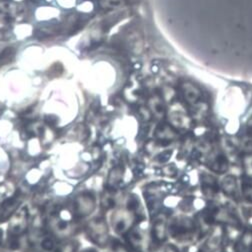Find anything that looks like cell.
I'll list each match as a JSON object with an SVG mask.
<instances>
[{
  "instance_id": "16",
  "label": "cell",
  "mask_w": 252,
  "mask_h": 252,
  "mask_svg": "<svg viewBox=\"0 0 252 252\" xmlns=\"http://www.w3.org/2000/svg\"><path fill=\"white\" fill-rule=\"evenodd\" d=\"M148 107L151 114L156 117H162L165 114L163 101L158 95H154L149 99Z\"/></svg>"
},
{
  "instance_id": "24",
  "label": "cell",
  "mask_w": 252,
  "mask_h": 252,
  "mask_svg": "<svg viewBox=\"0 0 252 252\" xmlns=\"http://www.w3.org/2000/svg\"><path fill=\"white\" fill-rule=\"evenodd\" d=\"M124 2V0H102L101 5L104 7L114 8L117 6H121Z\"/></svg>"
},
{
  "instance_id": "1",
  "label": "cell",
  "mask_w": 252,
  "mask_h": 252,
  "mask_svg": "<svg viewBox=\"0 0 252 252\" xmlns=\"http://www.w3.org/2000/svg\"><path fill=\"white\" fill-rule=\"evenodd\" d=\"M67 248L60 245L50 232L39 233L30 241L31 252H67Z\"/></svg>"
},
{
  "instance_id": "20",
  "label": "cell",
  "mask_w": 252,
  "mask_h": 252,
  "mask_svg": "<svg viewBox=\"0 0 252 252\" xmlns=\"http://www.w3.org/2000/svg\"><path fill=\"white\" fill-rule=\"evenodd\" d=\"M242 167L245 178L252 180V151L247 152L242 158Z\"/></svg>"
},
{
  "instance_id": "5",
  "label": "cell",
  "mask_w": 252,
  "mask_h": 252,
  "mask_svg": "<svg viewBox=\"0 0 252 252\" xmlns=\"http://www.w3.org/2000/svg\"><path fill=\"white\" fill-rule=\"evenodd\" d=\"M96 206V201L94 194L91 192H82L78 194L73 201L74 215L81 219L89 216Z\"/></svg>"
},
{
  "instance_id": "3",
  "label": "cell",
  "mask_w": 252,
  "mask_h": 252,
  "mask_svg": "<svg viewBox=\"0 0 252 252\" xmlns=\"http://www.w3.org/2000/svg\"><path fill=\"white\" fill-rule=\"evenodd\" d=\"M168 124L176 130H188L190 127L192 121L189 116L187 110L179 102L171 103L167 110Z\"/></svg>"
},
{
  "instance_id": "30",
  "label": "cell",
  "mask_w": 252,
  "mask_h": 252,
  "mask_svg": "<svg viewBox=\"0 0 252 252\" xmlns=\"http://www.w3.org/2000/svg\"><path fill=\"white\" fill-rule=\"evenodd\" d=\"M84 252H91V251H84Z\"/></svg>"
},
{
  "instance_id": "13",
  "label": "cell",
  "mask_w": 252,
  "mask_h": 252,
  "mask_svg": "<svg viewBox=\"0 0 252 252\" xmlns=\"http://www.w3.org/2000/svg\"><path fill=\"white\" fill-rule=\"evenodd\" d=\"M155 135L157 138L160 139L161 142H169L173 140L177 135V130L174 129L170 124H160L158 127L156 128Z\"/></svg>"
},
{
  "instance_id": "15",
  "label": "cell",
  "mask_w": 252,
  "mask_h": 252,
  "mask_svg": "<svg viewBox=\"0 0 252 252\" xmlns=\"http://www.w3.org/2000/svg\"><path fill=\"white\" fill-rule=\"evenodd\" d=\"M235 252H252V229H246L235 244Z\"/></svg>"
},
{
  "instance_id": "12",
  "label": "cell",
  "mask_w": 252,
  "mask_h": 252,
  "mask_svg": "<svg viewBox=\"0 0 252 252\" xmlns=\"http://www.w3.org/2000/svg\"><path fill=\"white\" fill-rule=\"evenodd\" d=\"M181 90L185 101L189 104H195L201 97L200 89L191 82H184L181 85Z\"/></svg>"
},
{
  "instance_id": "11",
  "label": "cell",
  "mask_w": 252,
  "mask_h": 252,
  "mask_svg": "<svg viewBox=\"0 0 252 252\" xmlns=\"http://www.w3.org/2000/svg\"><path fill=\"white\" fill-rule=\"evenodd\" d=\"M168 234V227L163 218H158L153 223L151 228V237L156 243H163L166 240Z\"/></svg>"
},
{
  "instance_id": "23",
  "label": "cell",
  "mask_w": 252,
  "mask_h": 252,
  "mask_svg": "<svg viewBox=\"0 0 252 252\" xmlns=\"http://www.w3.org/2000/svg\"><path fill=\"white\" fill-rule=\"evenodd\" d=\"M13 54L14 50L11 48H7L1 53V55H0V63H1V64H6V63L10 62V60L13 58Z\"/></svg>"
},
{
  "instance_id": "29",
  "label": "cell",
  "mask_w": 252,
  "mask_h": 252,
  "mask_svg": "<svg viewBox=\"0 0 252 252\" xmlns=\"http://www.w3.org/2000/svg\"><path fill=\"white\" fill-rule=\"evenodd\" d=\"M2 238H3V233H2V230L0 229V244L2 242Z\"/></svg>"
},
{
  "instance_id": "26",
  "label": "cell",
  "mask_w": 252,
  "mask_h": 252,
  "mask_svg": "<svg viewBox=\"0 0 252 252\" xmlns=\"http://www.w3.org/2000/svg\"><path fill=\"white\" fill-rule=\"evenodd\" d=\"M163 172H164V174H165L166 176L173 177V176L176 174L177 170H176V168H175L174 165H169V166L163 167Z\"/></svg>"
},
{
  "instance_id": "2",
  "label": "cell",
  "mask_w": 252,
  "mask_h": 252,
  "mask_svg": "<svg viewBox=\"0 0 252 252\" xmlns=\"http://www.w3.org/2000/svg\"><path fill=\"white\" fill-rule=\"evenodd\" d=\"M86 234L91 242L103 247L109 241L108 227L103 218H94L86 225Z\"/></svg>"
},
{
  "instance_id": "22",
  "label": "cell",
  "mask_w": 252,
  "mask_h": 252,
  "mask_svg": "<svg viewBox=\"0 0 252 252\" xmlns=\"http://www.w3.org/2000/svg\"><path fill=\"white\" fill-rule=\"evenodd\" d=\"M242 191L246 199L252 201V180L245 178L242 185Z\"/></svg>"
},
{
  "instance_id": "17",
  "label": "cell",
  "mask_w": 252,
  "mask_h": 252,
  "mask_svg": "<svg viewBox=\"0 0 252 252\" xmlns=\"http://www.w3.org/2000/svg\"><path fill=\"white\" fill-rule=\"evenodd\" d=\"M221 188L226 195H234L237 190V179L233 175H227L223 178Z\"/></svg>"
},
{
  "instance_id": "19",
  "label": "cell",
  "mask_w": 252,
  "mask_h": 252,
  "mask_svg": "<svg viewBox=\"0 0 252 252\" xmlns=\"http://www.w3.org/2000/svg\"><path fill=\"white\" fill-rule=\"evenodd\" d=\"M122 176H123V169H122V167H120V166L114 167L110 171V173L108 175V180H107L108 188H112L113 189L115 186H117L118 183L121 181Z\"/></svg>"
},
{
  "instance_id": "18",
  "label": "cell",
  "mask_w": 252,
  "mask_h": 252,
  "mask_svg": "<svg viewBox=\"0 0 252 252\" xmlns=\"http://www.w3.org/2000/svg\"><path fill=\"white\" fill-rule=\"evenodd\" d=\"M126 238H127L130 247L134 249H140L142 247L143 237L139 231L131 228L127 233H126Z\"/></svg>"
},
{
  "instance_id": "14",
  "label": "cell",
  "mask_w": 252,
  "mask_h": 252,
  "mask_svg": "<svg viewBox=\"0 0 252 252\" xmlns=\"http://www.w3.org/2000/svg\"><path fill=\"white\" fill-rule=\"evenodd\" d=\"M201 187L202 191L206 196H213L218 191L217 180L209 174H203L201 177Z\"/></svg>"
},
{
  "instance_id": "7",
  "label": "cell",
  "mask_w": 252,
  "mask_h": 252,
  "mask_svg": "<svg viewBox=\"0 0 252 252\" xmlns=\"http://www.w3.org/2000/svg\"><path fill=\"white\" fill-rule=\"evenodd\" d=\"M47 225L48 232H50L56 238L67 237L73 231V225L57 214H52L49 216Z\"/></svg>"
},
{
  "instance_id": "8",
  "label": "cell",
  "mask_w": 252,
  "mask_h": 252,
  "mask_svg": "<svg viewBox=\"0 0 252 252\" xmlns=\"http://www.w3.org/2000/svg\"><path fill=\"white\" fill-rule=\"evenodd\" d=\"M21 197L19 194H14L0 203V223L8 221L13 214L19 209Z\"/></svg>"
},
{
  "instance_id": "28",
  "label": "cell",
  "mask_w": 252,
  "mask_h": 252,
  "mask_svg": "<svg viewBox=\"0 0 252 252\" xmlns=\"http://www.w3.org/2000/svg\"><path fill=\"white\" fill-rule=\"evenodd\" d=\"M247 127H248V129L252 132V117L248 120V122H247Z\"/></svg>"
},
{
  "instance_id": "27",
  "label": "cell",
  "mask_w": 252,
  "mask_h": 252,
  "mask_svg": "<svg viewBox=\"0 0 252 252\" xmlns=\"http://www.w3.org/2000/svg\"><path fill=\"white\" fill-rule=\"evenodd\" d=\"M164 252H178L174 247H172V246H168V247H166V249L164 250Z\"/></svg>"
},
{
  "instance_id": "4",
  "label": "cell",
  "mask_w": 252,
  "mask_h": 252,
  "mask_svg": "<svg viewBox=\"0 0 252 252\" xmlns=\"http://www.w3.org/2000/svg\"><path fill=\"white\" fill-rule=\"evenodd\" d=\"M137 218V215L127 208L116 210L111 216L113 230L118 234H126L133 227Z\"/></svg>"
},
{
  "instance_id": "10",
  "label": "cell",
  "mask_w": 252,
  "mask_h": 252,
  "mask_svg": "<svg viewBox=\"0 0 252 252\" xmlns=\"http://www.w3.org/2000/svg\"><path fill=\"white\" fill-rule=\"evenodd\" d=\"M208 166L214 172L221 174L228 170L229 161L223 152H215L209 157Z\"/></svg>"
},
{
  "instance_id": "9",
  "label": "cell",
  "mask_w": 252,
  "mask_h": 252,
  "mask_svg": "<svg viewBox=\"0 0 252 252\" xmlns=\"http://www.w3.org/2000/svg\"><path fill=\"white\" fill-rule=\"evenodd\" d=\"M193 222L187 218L176 220L170 227V233L174 238L179 240H186L188 236H190L193 233Z\"/></svg>"
},
{
  "instance_id": "25",
  "label": "cell",
  "mask_w": 252,
  "mask_h": 252,
  "mask_svg": "<svg viewBox=\"0 0 252 252\" xmlns=\"http://www.w3.org/2000/svg\"><path fill=\"white\" fill-rule=\"evenodd\" d=\"M113 252H131L127 246H125L121 243H114L113 244Z\"/></svg>"
},
{
  "instance_id": "6",
  "label": "cell",
  "mask_w": 252,
  "mask_h": 252,
  "mask_svg": "<svg viewBox=\"0 0 252 252\" xmlns=\"http://www.w3.org/2000/svg\"><path fill=\"white\" fill-rule=\"evenodd\" d=\"M29 223V212L26 207L19 208L9 219L8 231L13 238H18L23 235Z\"/></svg>"
},
{
  "instance_id": "21",
  "label": "cell",
  "mask_w": 252,
  "mask_h": 252,
  "mask_svg": "<svg viewBox=\"0 0 252 252\" xmlns=\"http://www.w3.org/2000/svg\"><path fill=\"white\" fill-rule=\"evenodd\" d=\"M115 204V197L113 193V189L108 188V190L104 192L102 196V206L105 209H111L114 207Z\"/></svg>"
}]
</instances>
